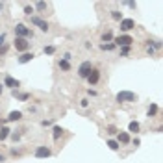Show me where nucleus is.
I'll return each instance as SVG.
<instances>
[{
	"mask_svg": "<svg viewBox=\"0 0 163 163\" xmlns=\"http://www.w3.org/2000/svg\"><path fill=\"white\" fill-rule=\"evenodd\" d=\"M117 100H119V102H135V100H137V97H135L134 93L122 91V93H119V95H117Z\"/></svg>",
	"mask_w": 163,
	"mask_h": 163,
	"instance_id": "f257e3e1",
	"label": "nucleus"
},
{
	"mask_svg": "<svg viewBox=\"0 0 163 163\" xmlns=\"http://www.w3.org/2000/svg\"><path fill=\"white\" fill-rule=\"evenodd\" d=\"M113 41H115V45H119V46H130V45L134 43V39H132L130 35H119V37H115Z\"/></svg>",
	"mask_w": 163,
	"mask_h": 163,
	"instance_id": "f03ea898",
	"label": "nucleus"
},
{
	"mask_svg": "<svg viewBox=\"0 0 163 163\" xmlns=\"http://www.w3.org/2000/svg\"><path fill=\"white\" fill-rule=\"evenodd\" d=\"M91 63L89 61H84L82 65H80V69H78V74H80V78H87L89 76V72H91Z\"/></svg>",
	"mask_w": 163,
	"mask_h": 163,
	"instance_id": "7ed1b4c3",
	"label": "nucleus"
},
{
	"mask_svg": "<svg viewBox=\"0 0 163 163\" xmlns=\"http://www.w3.org/2000/svg\"><path fill=\"white\" fill-rule=\"evenodd\" d=\"M15 33H17L19 37H22V39H26L28 35H32V30H28L24 24H17V28H15Z\"/></svg>",
	"mask_w": 163,
	"mask_h": 163,
	"instance_id": "20e7f679",
	"label": "nucleus"
},
{
	"mask_svg": "<svg viewBox=\"0 0 163 163\" xmlns=\"http://www.w3.org/2000/svg\"><path fill=\"white\" fill-rule=\"evenodd\" d=\"M13 45H15V48H17L19 52H24V50H28V46H30V43H28L26 39H22V37H17Z\"/></svg>",
	"mask_w": 163,
	"mask_h": 163,
	"instance_id": "39448f33",
	"label": "nucleus"
},
{
	"mask_svg": "<svg viewBox=\"0 0 163 163\" xmlns=\"http://www.w3.org/2000/svg\"><path fill=\"white\" fill-rule=\"evenodd\" d=\"M134 28H135V20H132V19H122L121 20V30L122 32H130Z\"/></svg>",
	"mask_w": 163,
	"mask_h": 163,
	"instance_id": "423d86ee",
	"label": "nucleus"
},
{
	"mask_svg": "<svg viewBox=\"0 0 163 163\" xmlns=\"http://www.w3.org/2000/svg\"><path fill=\"white\" fill-rule=\"evenodd\" d=\"M98 80H100V71L91 69V72H89V76H87V82H89L91 85H95V84H98Z\"/></svg>",
	"mask_w": 163,
	"mask_h": 163,
	"instance_id": "0eeeda50",
	"label": "nucleus"
},
{
	"mask_svg": "<svg viewBox=\"0 0 163 163\" xmlns=\"http://www.w3.org/2000/svg\"><path fill=\"white\" fill-rule=\"evenodd\" d=\"M52 154V150L48 148V147H39L37 150H35V158H48Z\"/></svg>",
	"mask_w": 163,
	"mask_h": 163,
	"instance_id": "6e6552de",
	"label": "nucleus"
},
{
	"mask_svg": "<svg viewBox=\"0 0 163 163\" xmlns=\"http://www.w3.org/2000/svg\"><path fill=\"white\" fill-rule=\"evenodd\" d=\"M32 24L39 26L43 32H46V30H48V22H45V20H41V19H37V17H32Z\"/></svg>",
	"mask_w": 163,
	"mask_h": 163,
	"instance_id": "1a4fd4ad",
	"label": "nucleus"
},
{
	"mask_svg": "<svg viewBox=\"0 0 163 163\" xmlns=\"http://www.w3.org/2000/svg\"><path fill=\"white\" fill-rule=\"evenodd\" d=\"M33 58H35L33 54H30V52H24V54L19 58V63H28V61H32Z\"/></svg>",
	"mask_w": 163,
	"mask_h": 163,
	"instance_id": "9d476101",
	"label": "nucleus"
},
{
	"mask_svg": "<svg viewBox=\"0 0 163 163\" xmlns=\"http://www.w3.org/2000/svg\"><path fill=\"white\" fill-rule=\"evenodd\" d=\"M6 85H7V87H19V82L13 80L11 76H6Z\"/></svg>",
	"mask_w": 163,
	"mask_h": 163,
	"instance_id": "9b49d317",
	"label": "nucleus"
},
{
	"mask_svg": "<svg viewBox=\"0 0 163 163\" xmlns=\"http://www.w3.org/2000/svg\"><path fill=\"white\" fill-rule=\"evenodd\" d=\"M20 117H22V113H20V111H11V113H9V117H7V121H19Z\"/></svg>",
	"mask_w": 163,
	"mask_h": 163,
	"instance_id": "f8f14e48",
	"label": "nucleus"
},
{
	"mask_svg": "<svg viewBox=\"0 0 163 163\" xmlns=\"http://www.w3.org/2000/svg\"><path fill=\"white\" fill-rule=\"evenodd\" d=\"M52 132H54V139H59V137L63 135V132H65V130H63V128H59V126H54V130H52Z\"/></svg>",
	"mask_w": 163,
	"mask_h": 163,
	"instance_id": "ddd939ff",
	"label": "nucleus"
},
{
	"mask_svg": "<svg viewBox=\"0 0 163 163\" xmlns=\"http://www.w3.org/2000/svg\"><path fill=\"white\" fill-rule=\"evenodd\" d=\"M119 141H121V143H130V135H128L126 132H121V134H119Z\"/></svg>",
	"mask_w": 163,
	"mask_h": 163,
	"instance_id": "4468645a",
	"label": "nucleus"
},
{
	"mask_svg": "<svg viewBox=\"0 0 163 163\" xmlns=\"http://www.w3.org/2000/svg\"><path fill=\"white\" fill-rule=\"evenodd\" d=\"M9 132H11V130H9V128H6V126H4V128H0V141H4V139L9 135Z\"/></svg>",
	"mask_w": 163,
	"mask_h": 163,
	"instance_id": "2eb2a0df",
	"label": "nucleus"
},
{
	"mask_svg": "<svg viewBox=\"0 0 163 163\" xmlns=\"http://www.w3.org/2000/svg\"><path fill=\"white\" fill-rule=\"evenodd\" d=\"M59 69H61V71H71V65H69V61L61 59V61H59Z\"/></svg>",
	"mask_w": 163,
	"mask_h": 163,
	"instance_id": "dca6fc26",
	"label": "nucleus"
},
{
	"mask_svg": "<svg viewBox=\"0 0 163 163\" xmlns=\"http://www.w3.org/2000/svg\"><path fill=\"white\" fill-rule=\"evenodd\" d=\"M128 128H130V132L137 134V132H139V122H135V121H134V122H130V126H128Z\"/></svg>",
	"mask_w": 163,
	"mask_h": 163,
	"instance_id": "f3484780",
	"label": "nucleus"
},
{
	"mask_svg": "<svg viewBox=\"0 0 163 163\" xmlns=\"http://www.w3.org/2000/svg\"><path fill=\"white\" fill-rule=\"evenodd\" d=\"M108 147H109L111 150H119V143H117V141H113V139H111V141H108Z\"/></svg>",
	"mask_w": 163,
	"mask_h": 163,
	"instance_id": "a211bd4d",
	"label": "nucleus"
},
{
	"mask_svg": "<svg viewBox=\"0 0 163 163\" xmlns=\"http://www.w3.org/2000/svg\"><path fill=\"white\" fill-rule=\"evenodd\" d=\"M111 17H113L115 20H122V15H121V11H111Z\"/></svg>",
	"mask_w": 163,
	"mask_h": 163,
	"instance_id": "6ab92c4d",
	"label": "nucleus"
},
{
	"mask_svg": "<svg viewBox=\"0 0 163 163\" xmlns=\"http://www.w3.org/2000/svg\"><path fill=\"white\" fill-rule=\"evenodd\" d=\"M35 7L37 9H46V4L45 2H35Z\"/></svg>",
	"mask_w": 163,
	"mask_h": 163,
	"instance_id": "aec40b11",
	"label": "nucleus"
},
{
	"mask_svg": "<svg viewBox=\"0 0 163 163\" xmlns=\"http://www.w3.org/2000/svg\"><path fill=\"white\" fill-rule=\"evenodd\" d=\"M156 111H158V106H150L148 108V115H156Z\"/></svg>",
	"mask_w": 163,
	"mask_h": 163,
	"instance_id": "412c9836",
	"label": "nucleus"
},
{
	"mask_svg": "<svg viewBox=\"0 0 163 163\" xmlns=\"http://www.w3.org/2000/svg\"><path fill=\"white\" fill-rule=\"evenodd\" d=\"M24 13H26V15H32V13H33V9H32L30 6H26V7H24Z\"/></svg>",
	"mask_w": 163,
	"mask_h": 163,
	"instance_id": "4be33fe9",
	"label": "nucleus"
},
{
	"mask_svg": "<svg viewBox=\"0 0 163 163\" xmlns=\"http://www.w3.org/2000/svg\"><path fill=\"white\" fill-rule=\"evenodd\" d=\"M113 46H115V45H102V48H104V50H111Z\"/></svg>",
	"mask_w": 163,
	"mask_h": 163,
	"instance_id": "5701e85b",
	"label": "nucleus"
},
{
	"mask_svg": "<svg viewBox=\"0 0 163 163\" xmlns=\"http://www.w3.org/2000/svg\"><path fill=\"white\" fill-rule=\"evenodd\" d=\"M54 52V46H48V48H45V54H52Z\"/></svg>",
	"mask_w": 163,
	"mask_h": 163,
	"instance_id": "b1692460",
	"label": "nucleus"
},
{
	"mask_svg": "<svg viewBox=\"0 0 163 163\" xmlns=\"http://www.w3.org/2000/svg\"><path fill=\"white\" fill-rule=\"evenodd\" d=\"M102 39H104V41H106V39H111V33H109V32H108V33H104V37H102Z\"/></svg>",
	"mask_w": 163,
	"mask_h": 163,
	"instance_id": "393cba45",
	"label": "nucleus"
},
{
	"mask_svg": "<svg viewBox=\"0 0 163 163\" xmlns=\"http://www.w3.org/2000/svg\"><path fill=\"white\" fill-rule=\"evenodd\" d=\"M108 134H117V130H115V128L111 126V128H108Z\"/></svg>",
	"mask_w": 163,
	"mask_h": 163,
	"instance_id": "a878e982",
	"label": "nucleus"
},
{
	"mask_svg": "<svg viewBox=\"0 0 163 163\" xmlns=\"http://www.w3.org/2000/svg\"><path fill=\"white\" fill-rule=\"evenodd\" d=\"M6 50H7V48H6V46H2V48H0V56H2V54H6Z\"/></svg>",
	"mask_w": 163,
	"mask_h": 163,
	"instance_id": "bb28decb",
	"label": "nucleus"
},
{
	"mask_svg": "<svg viewBox=\"0 0 163 163\" xmlns=\"http://www.w3.org/2000/svg\"><path fill=\"white\" fill-rule=\"evenodd\" d=\"M4 161V156H2V154H0V163Z\"/></svg>",
	"mask_w": 163,
	"mask_h": 163,
	"instance_id": "cd10ccee",
	"label": "nucleus"
},
{
	"mask_svg": "<svg viewBox=\"0 0 163 163\" xmlns=\"http://www.w3.org/2000/svg\"><path fill=\"white\" fill-rule=\"evenodd\" d=\"M0 93H2V84H0Z\"/></svg>",
	"mask_w": 163,
	"mask_h": 163,
	"instance_id": "c85d7f7f",
	"label": "nucleus"
}]
</instances>
